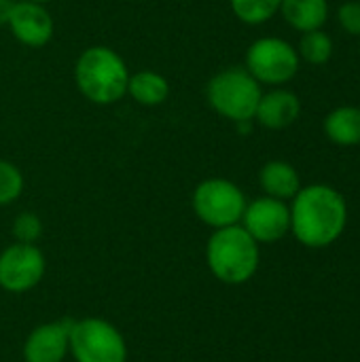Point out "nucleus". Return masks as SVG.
I'll return each mask as SVG.
<instances>
[{"label": "nucleus", "mask_w": 360, "mask_h": 362, "mask_svg": "<svg viewBox=\"0 0 360 362\" xmlns=\"http://www.w3.org/2000/svg\"><path fill=\"white\" fill-rule=\"evenodd\" d=\"M291 233L308 248H327L348 225V204L329 185H308L291 199Z\"/></svg>", "instance_id": "1"}, {"label": "nucleus", "mask_w": 360, "mask_h": 362, "mask_svg": "<svg viewBox=\"0 0 360 362\" xmlns=\"http://www.w3.org/2000/svg\"><path fill=\"white\" fill-rule=\"evenodd\" d=\"M72 74L79 93L95 106H112L127 95L129 68L121 53L108 45L83 49Z\"/></svg>", "instance_id": "2"}, {"label": "nucleus", "mask_w": 360, "mask_h": 362, "mask_svg": "<svg viewBox=\"0 0 360 362\" xmlns=\"http://www.w3.org/2000/svg\"><path fill=\"white\" fill-rule=\"evenodd\" d=\"M259 244L242 225L214 229L206 244V265L210 274L229 286L246 284L259 269Z\"/></svg>", "instance_id": "3"}, {"label": "nucleus", "mask_w": 360, "mask_h": 362, "mask_svg": "<svg viewBox=\"0 0 360 362\" xmlns=\"http://www.w3.org/2000/svg\"><path fill=\"white\" fill-rule=\"evenodd\" d=\"M263 87L244 66H229L210 76L206 83V102L223 119L231 123L255 121Z\"/></svg>", "instance_id": "4"}, {"label": "nucleus", "mask_w": 360, "mask_h": 362, "mask_svg": "<svg viewBox=\"0 0 360 362\" xmlns=\"http://www.w3.org/2000/svg\"><path fill=\"white\" fill-rule=\"evenodd\" d=\"M246 204L244 191L233 180L219 176L197 182L191 195L193 214L212 231L240 225Z\"/></svg>", "instance_id": "5"}, {"label": "nucleus", "mask_w": 360, "mask_h": 362, "mask_svg": "<svg viewBox=\"0 0 360 362\" xmlns=\"http://www.w3.org/2000/svg\"><path fill=\"white\" fill-rule=\"evenodd\" d=\"M299 53L280 36H261L252 40L244 55V68L263 87H282L299 72Z\"/></svg>", "instance_id": "6"}, {"label": "nucleus", "mask_w": 360, "mask_h": 362, "mask_svg": "<svg viewBox=\"0 0 360 362\" xmlns=\"http://www.w3.org/2000/svg\"><path fill=\"white\" fill-rule=\"evenodd\" d=\"M70 356L74 362H127L123 333L104 318H81L70 322Z\"/></svg>", "instance_id": "7"}, {"label": "nucleus", "mask_w": 360, "mask_h": 362, "mask_svg": "<svg viewBox=\"0 0 360 362\" xmlns=\"http://www.w3.org/2000/svg\"><path fill=\"white\" fill-rule=\"evenodd\" d=\"M47 259L36 244L13 242L0 252V288L13 295L28 293L40 284Z\"/></svg>", "instance_id": "8"}, {"label": "nucleus", "mask_w": 360, "mask_h": 362, "mask_svg": "<svg viewBox=\"0 0 360 362\" xmlns=\"http://www.w3.org/2000/svg\"><path fill=\"white\" fill-rule=\"evenodd\" d=\"M240 225L257 244H274L291 231V208L282 199L263 195L246 204Z\"/></svg>", "instance_id": "9"}, {"label": "nucleus", "mask_w": 360, "mask_h": 362, "mask_svg": "<svg viewBox=\"0 0 360 362\" xmlns=\"http://www.w3.org/2000/svg\"><path fill=\"white\" fill-rule=\"evenodd\" d=\"M6 28L19 45L30 49H40L49 45L55 34V21L47 4L30 0H15Z\"/></svg>", "instance_id": "10"}, {"label": "nucleus", "mask_w": 360, "mask_h": 362, "mask_svg": "<svg viewBox=\"0 0 360 362\" xmlns=\"http://www.w3.org/2000/svg\"><path fill=\"white\" fill-rule=\"evenodd\" d=\"M70 322L53 320L34 327L21 348L23 362H64L70 354Z\"/></svg>", "instance_id": "11"}, {"label": "nucleus", "mask_w": 360, "mask_h": 362, "mask_svg": "<svg viewBox=\"0 0 360 362\" xmlns=\"http://www.w3.org/2000/svg\"><path fill=\"white\" fill-rule=\"evenodd\" d=\"M301 115V100L295 91L286 87H272L261 93L255 121L272 132H280L291 127Z\"/></svg>", "instance_id": "12"}, {"label": "nucleus", "mask_w": 360, "mask_h": 362, "mask_svg": "<svg viewBox=\"0 0 360 362\" xmlns=\"http://www.w3.org/2000/svg\"><path fill=\"white\" fill-rule=\"evenodd\" d=\"M259 187L267 197L291 202L301 189V178L293 163L272 159L259 170Z\"/></svg>", "instance_id": "13"}, {"label": "nucleus", "mask_w": 360, "mask_h": 362, "mask_svg": "<svg viewBox=\"0 0 360 362\" xmlns=\"http://www.w3.org/2000/svg\"><path fill=\"white\" fill-rule=\"evenodd\" d=\"M172 93V85L170 81L157 72V70H138V72H129V81H127V95L146 108H155L168 102Z\"/></svg>", "instance_id": "14"}, {"label": "nucleus", "mask_w": 360, "mask_h": 362, "mask_svg": "<svg viewBox=\"0 0 360 362\" xmlns=\"http://www.w3.org/2000/svg\"><path fill=\"white\" fill-rule=\"evenodd\" d=\"M297 32L320 30L329 17V0H282L278 11Z\"/></svg>", "instance_id": "15"}, {"label": "nucleus", "mask_w": 360, "mask_h": 362, "mask_svg": "<svg viewBox=\"0 0 360 362\" xmlns=\"http://www.w3.org/2000/svg\"><path fill=\"white\" fill-rule=\"evenodd\" d=\"M325 136L337 146H359L360 144V108L359 106H337L323 123Z\"/></svg>", "instance_id": "16"}, {"label": "nucleus", "mask_w": 360, "mask_h": 362, "mask_svg": "<svg viewBox=\"0 0 360 362\" xmlns=\"http://www.w3.org/2000/svg\"><path fill=\"white\" fill-rule=\"evenodd\" d=\"M297 53H299V59H303L312 66H325L333 57V38L323 28L303 32Z\"/></svg>", "instance_id": "17"}, {"label": "nucleus", "mask_w": 360, "mask_h": 362, "mask_svg": "<svg viewBox=\"0 0 360 362\" xmlns=\"http://www.w3.org/2000/svg\"><path fill=\"white\" fill-rule=\"evenodd\" d=\"M282 0H229L231 13L246 25H263L280 11Z\"/></svg>", "instance_id": "18"}, {"label": "nucleus", "mask_w": 360, "mask_h": 362, "mask_svg": "<svg viewBox=\"0 0 360 362\" xmlns=\"http://www.w3.org/2000/svg\"><path fill=\"white\" fill-rule=\"evenodd\" d=\"M25 189V178L19 165L8 159H0V208L15 204Z\"/></svg>", "instance_id": "19"}, {"label": "nucleus", "mask_w": 360, "mask_h": 362, "mask_svg": "<svg viewBox=\"0 0 360 362\" xmlns=\"http://www.w3.org/2000/svg\"><path fill=\"white\" fill-rule=\"evenodd\" d=\"M11 233L15 238V242L21 244H36L42 235V221L38 214L34 212H19L13 218L11 225Z\"/></svg>", "instance_id": "20"}, {"label": "nucleus", "mask_w": 360, "mask_h": 362, "mask_svg": "<svg viewBox=\"0 0 360 362\" xmlns=\"http://www.w3.org/2000/svg\"><path fill=\"white\" fill-rule=\"evenodd\" d=\"M337 21L344 32L360 36V2L359 0H348L337 8Z\"/></svg>", "instance_id": "21"}, {"label": "nucleus", "mask_w": 360, "mask_h": 362, "mask_svg": "<svg viewBox=\"0 0 360 362\" xmlns=\"http://www.w3.org/2000/svg\"><path fill=\"white\" fill-rule=\"evenodd\" d=\"M13 4H15V0H0V25H6Z\"/></svg>", "instance_id": "22"}, {"label": "nucleus", "mask_w": 360, "mask_h": 362, "mask_svg": "<svg viewBox=\"0 0 360 362\" xmlns=\"http://www.w3.org/2000/svg\"><path fill=\"white\" fill-rule=\"evenodd\" d=\"M30 2H38V4H49V2H53V0H30Z\"/></svg>", "instance_id": "23"}, {"label": "nucleus", "mask_w": 360, "mask_h": 362, "mask_svg": "<svg viewBox=\"0 0 360 362\" xmlns=\"http://www.w3.org/2000/svg\"><path fill=\"white\" fill-rule=\"evenodd\" d=\"M359 38H360V36H359ZM359 53H360V42H359Z\"/></svg>", "instance_id": "24"}]
</instances>
